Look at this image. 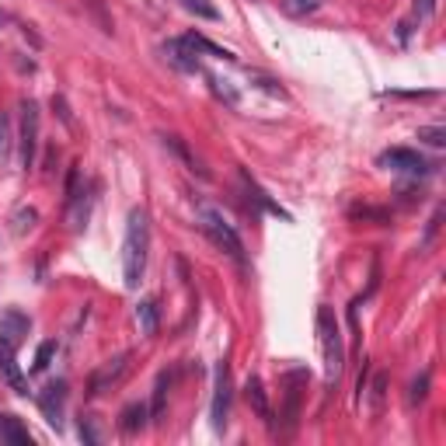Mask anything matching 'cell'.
Listing matches in <instances>:
<instances>
[{"mask_svg": "<svg viewBox=\"0 0 446 446\" xmlns=\"http://www.w3.org/2000/svg\"><path fill=\"white\" fill-rule=\"evenodd\" d=\"M81 439H84V443H101V432H98L94 419H84V422H81Z\"/></svg>", "mask_w": 446, "mask_h": 446, "instance_id": "cell-29", "label": "cell"}, {"mask_svg": "<svg viewBox=\"0 0 446 446\" xmlns=\"http://www.w3.org/2000/svg\"><path fill=\"white\" fill-rule=\"evenodd\" d=\"M28 328H31V321L21 311H4V317H0V334H8L11 342H21L28 334Z\"/></svg>", "mask_w": 446, "mask_h": 446, "instance_id": "cell-15", "label": "cell"}, {"mask_svg": "<svg viewBox=\"0 0 446 446\" xmlns=\"http://www.w3.org/2000/svg\"><path fill=\"white\" fill-rule=\"evenodd\" d=\"M369 391H373V394H369V397H373V415H380V408H384V394H387V377H377Z\"/></svg>", "mask_w": 446, "mask_h": 446, "instance_id": "cell-26", "label": "cell"}, {"mask_svg": "<svg viewBox=\"0 0 446 446\" xmlns=\"http://www.w3.org/2000/svg\"><path fill=\"white\" fill-rule=\"evenodd\" d=\"M231 394H234V384H231V363H216V384H213V429L223 432L231 422Z\"/></svg>", "mask_w": 446, "mask_h": 446, "instance_id": "cell-4", "label": "cell"}, {"mask_svg": "<svg viewBox=\"0 0 446 446\" xmlns=\"http://www.w3.org/2000/svg\"><path fill=\"white\" fill-rule=\"evenodd\" d=\"M380 164L397 171V174H425L429 164L415 154V150H408V146H391V150L380 154Z\"/></svg>", "mask_w": 446, "mask_h": 446, "instance_id": "cell-7", "label": "cell"}, {"mask_svg": "<svg viewBox=\"0 0 446 446\" xmlns=\"http://www.w3.org/2000/svg\"><path fill=\"white\" fill-rule=\"evenodd\" d=\"M244 397H248V404H251V412L262 419L265 425H272V404H269V394H265L262 380H258V377H248V384H244Z\"/></svg>", "mask_w": 446, "mask_h": 446, "instance_id": "cell-10", "label": "cell"}, {"mask_svg": "<svg viewBox=\"0 0 446 446\" xmlns=\"http://www.w3.org/2000/svg\"><path fill=\"white\" fill-rule=\"evenodd\" d=\"M181 8L189 11V14H196V18H206V21H216V18H220L216 4H209V0H181Z\"/></svg>", "mask_w": 446, "mask_h": 446, "instance_id": "cell-21", "label": "cell"}, {"mask_svg": "<svg viewBox=\"0 0 446 446\" xmlns=\"http://www.w3.org/2000/svg\"><path fill=\"white\" fill-rule=\"evenodd\" d=\"M317 334H321V352H324V384L334 387L342 377L345 349H342V331H339V321H334L331 307H317Z\"/></svg>", "mask_w": 446, "mask_h": 446, "instance_id": "cell-2", "label": "cell"}, {"mask_svg": "<svg viewBox=\"0 0 446 446\" xmlns=\"http://www.w3.org/2000/svg\"><path fill=\"white\" fill-rule=\"evenodd\" d=\"M164 56L178 66V70H185V73H196L199 70V60H196V53L185 46V39H171V42H164Z\"/></svg>", "mask_w": 446, "mask_h": 446, "instance_id": "cell-11", "label": "cell"}, {"mask_svg": "<svg viewBox=\"0 0 446 446\" xmlns=\"http://www.w3.org/2000/svg\"><path fill=\"white\" fill-rule=\"evenodd\" d=\"M209 84H213V91H216V98H223L231 108H237V91L227 84V81H220V77H209Z\"/></svg>", "mask_w": 446, "mask_h": 446, "instance_id": "cell-23", "label": "cell"}, {"mask_svg": "<svg viewBox=\"0 0 446 446\" xmlns=\"http://www.w3.org/2000/svg\"><path fill=\"white\" fill-rule=\"evenodd\" d=\"M415 8H419V18H432L436 14V0H419Z\"/></svg>", "mask_w": 446, "mask_h": 446, "instance_id": "cell-30", "label": "cell"}, {"mask_svg": "<svg viewBox=\"0 0 446 446\" xmlns=\"http://www.w3.org/2000/svg\"><path fill=\"white\" fill-rule=\"evenodd\" d=\"M39 412L46 415V422L60 432L63 429V412H66V380H56L49 384L42 394H39Z\"/></svg>", "mask_w": 446, "mask_h": 446, "instance_id": "cell-6", "label": "cell"}, {"mask_svg": "<svg viewBox=\"0 0 446 446\" xmlns=\"http://www.w3.org/2000/svg\"><path fill=\"white\" fill-rule=\"evenodd\" d=\"M185 46H189L196 56H199V53H209V56H216V60H234L231 49H220L216 42H209L206 35H196V31H192V35H185Z\"/></svg>", "mask_w": 446, "mask_h": 446, "instance_id": "cell-16", "label": "cell"}, {"mask_svg": "<svg viewBox=\"0 0 446 446\" xmlns=\"http://www.w3.org/2000/svg\"><path fill=\"white\" fill-rule=\"evenodd\" d=\"M8 154H11V119L0 116V164L8 161Z\"/></svg>", "mask_w": 446, "mask_h": 446, "instance_id": "cell-25", "label": "cell"}, {"mask_svg": "<svg viewBox=\"0 0 446 446\" xmlns=\"http://www.w3.org/2000/svg\"><path fill=\"white\" fill-rule=\"evenodd\" d=\"M241 181H244V189H248V196H251V199H254L258 206H262V209H269L272 216H283V220H289V213H286V209H283L279 202H272V199H269V196H265L262 189H258V185H254V181H251V178H248L244 171H241Z\"/></svg>", "mask_w": 446, "mask_h": 446, "instance_id": "cell-17", "label": "cell"}, {"mask_svg": "<svg viewBox=\"0 0 446 446\" xmlns=\"http://www.w3.org/2000/svg\"><path fill=\"white\" fill-rule=\"evenodd\" d=\"M425 394H429V369H425V373L419 377V380H412V394H408V404H422L425 401Z\"/></svg>", "mask_w": 446, "mask_h": 446, "instance_id": "cell-22", "label": "cell"}, {"mask_svg": "<svg viewBox=\"0 0 446 446\" xmlns=\"http://www.w3.org/2000/svg\"><path fill=\"white\" fill-rule=\"evenodd\" d=\"M146 419H150V408H146L143 401H133V404L122 408V415H119V429H122L126 436H133V432H140V429L146 425Z\"/></svg>", "mask_w": 446, "mask_h": 446, "instance_id": "cell-12", "label": "cell"}, {"mask_svg": "<svg viewBox=\"0 0 446 446\" xmlns=\"http://www.w3.org/2000/svg\"><path fill=\"white\" fill-rule=\"evenodd\" d=\"M164 143L171 146V150H174V154H178V157H181L185 164H192V171H196V161H192V154H189V150H185V146H181V140H178V136H164Z\"/></svg>", "mask_w": 446, "mask_h": 446, "instance_id": "cell-28", "label": "cell"}, {"mask_svg": "<svg viewBox=\"0 0 446 446\" xmlns=\"http://www.w3.org/2000/svg\"><path fill=\"white\" fill-rule=\"evenodd\" d=\"M0 443L31 446V436H28V429L21 425V419H14V415H0Z\"/></svg>", "mask_w": 446, "mask_h": 446, "instance_id": "cell-14", "label": "cell"}, {"mask_svg": "<svg viewBox=\"0 0 446 446\" xmlns=\"http://www.w3.org/2000/svg\"><path fill=\"white\" fill-rule=\"evenodd\" d=\"M136 324H140V334L154 339L157 328H161V307H157V300H140V307H136Z\"/></svg>", "mask_w": 446, "mask_h": 446, "instance_id": "cell-13", "label": "cell"}, {"mask_svg": "<svg viewBox=\"0 0 446 446\" xmlns=\"http://www.w3.org/2000/svg\"><path fill=\"white\" fill-rule=\"evenodd\" d=\"M419 140H425L429 146H446V129H443V126H422V129H419Z\"/></svg>", "mask_w": 446, "mask_h": 446, "instance_id": "cell-24", "label": "cell"}, {"mask_svg": "<svg viewBox=\"0 0 446 446\" xmlns=\"http://www.w3.org/2000/svg\"><path fill=\"white\" fill-rule=\"evenodd\" d=\"M146 248H150V223L143 209H129L126 216V237H122V279L126 289H136L146 269Z\"/></svg>", "mask_w": 446, "mask_h": 446, "instance_id": "cell-1", "label": "cell"}, {"mask_svg": "<svg viewBox=\"0 0 446 446\" xmlns=\"http://www.w3.org/2000/svg\"><path fill=\"white\" fill-rule=\"evenodd\" d=\"M35 220H39V213H35V209H21L14 216V234H25L28 227H35Z\"/></svg>", "mask_w": 446, "mask_h": 446, "instance_id": "cell-27", "label": "cell"}, {"mask_svg": "<svg viewBox=\"0 0 446 446\" xmlns=\"http://www.w3.org/2000/svg\"><path fill=\"white\" fill-rule=\"evenodd\" d=\"M0 380H8L18 394H28L21 369H18V342H11L8 334H0Z\"/></svg>", "mask_w": 446, "mask_h": 446, "instance_id": "cell-8", "label": "cell"}, {"mask_svg": "<svg viewBox=\"0 0 446 446\" xmlns=\"http://www.w3.org/2000/svg\"><path fill=\"white\" fill-rule=\"evenodd\" d=\"M35 150H39V105L31 98L21 101V164L35 168Z\"/></svg>", "mask_w": 446, "mask_h": 446, "instance_id": "cell-5", "label": "cell"}, {"mask_svg": "<svg viewBox=\"0 0 446 446\" xmlns=\"http://www.w3.org/2000/svg\"><path fill=\"white\" fill-rule=\"evenodd\" d=\"M279 8L289 18H307V14H314L321 8V0H279Z\"/></svg>", "mask_w": 446, "mask_h": 446, "instance_id": "cell-18", "label": "cell"}, {"mask_svg": "<svg viewBox=\"0 0 446 446\" xmlns=\"http://www.w3.org/2000/svg\"><path fill=\"white\" fill-rule=\"evenodd\" d=\"M168 387H171V377H168V373H161V380H157V387H154V404H150V419H154V422H161V415H164V397H168Z\"/></svg>", "mask_w": 446, "mask_h": 446, "instance_id": "cell-20", "label": "cell"}, {"mask_svg": "<svg viewBox=\"0 0 446 446\" xmlns=\"http://www.w3.org/2000/svg\"><path fill=\"white\" fill-rule=\"evenodd\" d=\"M126 366H129V352H122V356H116V359H108L98 373L91 377V397H98L101 391H108V384H116L122 373H126Z\"/></svg>", "mask_w": 446, "mask_h": 446, "instance_id": "cell-9", "label": "cell"}, {"mask_svg": "<svg viewBox=\"0 0 446 446\" xmlns=\"http://www.w3.org/2000/svg\"><path fill=\"white\" fill-rule=\"evenodd\" d=\"M56 349H60V342H56V339H46V342L39 345V352H35L31 373H46V369H49V363H53V356H56Z\"/></svg>", "mask_w": 446, "mask_h": 446, "instance_id": "cell-19", "label": "cell"}, {"mask_svg": "<svg viewBox=\"0 0 446 446\" xmlns=\"http://www.w3.org/2000/svg\"><path fill=\"white\" fill-rule=\"evenodd\" d=\"M199 227H202V234H206L223 254H231L237 265H244V241H241V234L231 227L227 216H223L220 209L202 206V209H199Z\"/></svg>", "mask_w": 446, "mask_h": 446, "instance_id": "cell-3", "label": "cell"}]
</instances>
